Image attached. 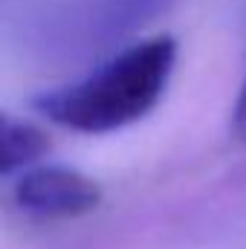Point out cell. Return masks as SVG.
<instances>
[{"instance_id":"cell-1","label":"cell","mask_w":246,"mask_h":249,"mask_svg":"<svg viewBox=\"0 0 246 249\" xmlns=\"http://www.w3.org/2000/svg\"><path fill=\"white\" fill-rule=\"evenodd\" d=\"M177 64V41L154 35L127 44L87 75L44 90L32 107L72 133H113L145 119L168 90Z\"/></svg>"},{"instance_id":"cell-2","label":"cell","mask_w":246,"mask_h":249,"mask_svg":"<svg viewBox=\"0 0 246 249\" xmlns=\"http://www.w3.org/2000/svg\"><path fill=\"white\" fill-rule=\"evenodd\" d=\"M174 0H61L38 23V47L53 58L110 50Z\"/></svg>"},{"instance_id":"cell-3","label":"cell","mask_w":246,"mask_h":249,"mask_svg":"<svg viewBox=\"0 0 246 249\" xmlns=\"http://www.w3.org/2000/svg\"><path fill=\"white\" fill-rule=\"evenodd\" d=\"M12 206L29 220H72L99 209L102 188L93 177L70 165L38 162L9 183Z\"/></svg>"},{"instance_id":"cell-4","label":"cell","mask_w":246,"mask_h":249,"mask_svg":"<svg viewBox=\"0 0 246 249\" xmlns=\"http://www.w3.org/2000/svg\"><path fill=\"white\" fill-rule=\"evenodd\" d=\"M50 154V139L38 124L3 113L0 122V174L6 180L38 165Z\"/></svg>"},{"instance_id":"cell-5","label":"cell","mask_w":246,"mask_h":249,"mask_svg":"<svg viewBox=\"0 0 246 249\" xmlns=\"http://www.w3.org/2000/svg\"><path fill=\"white\" fill-rule=\"evenodd\" d=\"M232 133H235L241 142H246V78H244V84H241L235 110H232Z\"/></svg>"}]
</instances>
